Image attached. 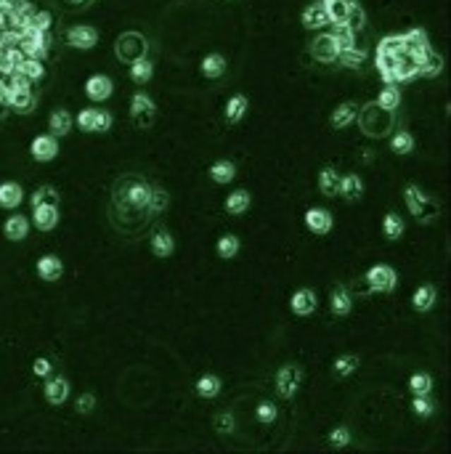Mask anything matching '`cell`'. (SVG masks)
<instances>
[{"label":"cell","instance_id":"obj_46","mask_svg":"<svg viewBox=\"0 0 451 454\" xmlns=\"http://www.w3.org/2000/svg\"><path fill=\"white\" fill-rule=\"evenodd\" d=\"M409 390L414 393V396H430V390H433V377L428 372H417V375L409 377Z\"/></svg>","mask_w":451,"mask_h":454},{"label":"cell","instance_id":"obj_50","mask_svg":"<svg viewBox=\"0 0 451 454\" xmlns=\"http://www.w3.org/2000/svg\"><path fill=\"white\" fill-rule=\"evenodd\" d=\"M351 441H353V433L351 428H345V425H340V428H335V431L330 433V443L335 449H342V446H348Z\"/></svg>","mask_w":451,"mask_h":454},{"label":"cell","instance_id":"obj_38","mask_svg":"<svg viewBox=\"0 0 451 454\" xmlns=\"http://www.w3.org/2000/svg\"><path fill=\"white\" fill-rule=\"evenodd\" d=\"M340 27L351 30L353 35H359L363 27H366V13H363V8L359 3H351V8H348V13H345V19H342Z\"/></svg>","mask_w":451,"mask_h":454},{"label":"cell","instance_id":"obj_7","mask_svg":"<svg viewBox=\"0 0 451 454\" xmlns=\"http://www.w3.org/2000/svg\"><path fill=\"white\" fill-rule=\"evenodd\" d=\"M363 282H366L369 292H383V295H387V292H393V289L398 287V274H396V268L393 266H387V263H377V266H372L369 271H366Z\"/></svg>","mask_w":451,"mask_h":454},{"label":"cell","instance_id":"obj_2","mask_svg":"<svg viewBox=\"0 0 451 454\" xmlns=\"http://www.w3.org/2000/svg\"><path fill=\"white\" fill-rule=\"evenodd\" d=\"M374 67L385 83H409L419 75V61L409 54L404 35H387L377 43L374 51Z\"/></svg>","mask_w":451,"mask_h":454},{"label":"cell","instance_id":"obj_28","mask_svg":"<svg viewBox=\"0 0 451 454\" xmlns=\"http://www.w3.org/2000/svg\"><path fill=\"white\" fill-rule=\"evenodd\" d=\"M435 300H438V289H435V285H422V287L414 289L411 306H414L417 313H428V311L435 306Z\"/></svg>","mask_w":451,"mask_h":454},{"label":"cell","instance_id":"obj_3","mask_svg":"<svg viewBox=\"0 0 451 454\" xmlns=\"http://www.w3.org/2000/svg\"><path fill=\"white\" fill-rule=\"evenodd\" d=\"M404 202H407L409 213H411L419 223H430L433 218H438L440 213L438 202L430 200L428 194L419 186H414V184H407V186H404Z\"/></svg>","mask_w":451,"mask_h":454},{"label":"cell","instance_id":"obj_32","mask_svg":"<svg viewBox=\"0 0 451 454\" xmlns=\"http://www.w3.org/2000/svg\"><path fill=\"white\" fill-rule=\"evenodd\" d=\"M377 107L385 112H396L401 107V88L396 83H385V88L380 90V96H377Z\"/></svg>","mask_w":451,"mask_h":454},{"label":"cell","instance_id":"obj_34","mask_svg":"<svg viewBox=\"0 0 451 454\" xmlns=\"http://www.w3.org/2000/svg\"><path fill=\"white\" fill-rule=\"evenodd\" d=\"M247 109H250V101H247V96H242V93L231 96V99L226 101V122L236 125V122H239L244 114H247Z\"/></svg>","mask_w":451,"mask_h":454},{"label":"cell","instance_id":"obj_48","mask_svg":"<svg viewBox=\"0 0 451 454\" xmlns=\"http://www.w3.org/2000/svg\"><path fill=\"white\" fill-rule=\"evenodd\" d=\"M411 410H414V414L417 417H430L433 412H435V404H433V399L430 396H414V401H411Z\"/></svg>","mask_w":451,"mask_h":454},{"label":"cell","instance_id":"obj_51","mask_svg":"<svg viewBox=\"0 0 451 454\" xmlns=\"http://www.w3.org/2000/svg\"><path fill=\"white\" fill-rule=\"evenodd\" d=\"M40 202H54V205H59V191H56L54 186H40V189H35V194H32V205H40Z\"/></svg>","mask_w":451,"mask_h":454},{"label":"cell","instance_id":"obj_16","mask_svg":"<svg viewBox=\"0 0 451 454\" xmlns=\"http://www.w3.org/2000/svg\"><path fill=\"white\" fill-rule=\"evenodd\" d=\"M43 393H45V401H48L51 407H61V404L69 399V380L61 375H56V377L51 375L45 380Z\"/></svg>","mask_w":451,"mask_h":454},{"label":"cell","instance_id":"obj_18","mask_svg":"<svg viewBox=\"0 0 451 454\" xmlns=\"http://www.w3.org/2000/svg\"><path fill=\"white\" fill-rule=\"evenodd\" d=\"M6 107L19 112V114H30L37 107V96H35L32 88H16L6 96Z\"/></svg>","mask_w":451,"mask_h":454},{"label":"cell","instance_id":"obj_31","mask_svg":"<svg viewBox=\"0 0 451 454\" xmlns=\"http://www.w3.org/2000/svg\"><path fill=\"white\" fill-rule=\"evenodd\" d=\"M337 186H340V173L335 167H321L319 170V191L324 197H337Z\"/></svg>","mask_w":451,"mask_h":454},{"label":"cell","instance_id":"obj_9","mask_svg":"<svg viewBox=\"0 0 451 454\" xmlns=\"http://www.w3.org/2000/svg\"><path fill=\"white\" fill-rule=\"evenodd\" d=\"M337 54H340V48H337L335 32H321L313 37L311 56H313L316 61H321V64H335V61H337Z\"/></svg>","mask_w":451,"mask_h":454},{"label":"cell","instance_id":"obj_52","mask_svg":"<svg viewBox=\"0 0 451 454\" xmlns=\"http://www.w3.org/2000/svg\"><path fill=\"white\" fill-rule=\"evenodd\" d=\"M212 425H215V431L223 433V436H231V433H234L231 412H218V414H215V420H212Z\"/></svg>","mask_w":451,"mask_h":454},{"label":"cell","instance_id":"obj_26","mask_svg":"<svg viewBox=\"0 0 451 454\" xmlns=\"http://www.w3.org/2000/svg\"><path fill=\"white\" fill-rule=\"evenodd\" d=\"M337 194L342 200L348 202H359L363 197V181L356 173H348V176H340V186H337Z\"/></svg>","mask_w":451,"mask_h":454},{"label":"cell","instance_id":"obj_45","mask_svg":"<svg viewBox=\"0 0 451 454\" xmlns=\"http://www.w3.org/2000/svg\"><path fill=\"white\" fill-rule=\"evenodd\" d=\"M324 8H327V16H330V24H342L345 19V13L351 8V3L348 0H324Z\"/></svg>","mask_w":451,"mask_h":454},{"label":"cell","instance_id":"obj_49","mask_svg":"<svg viewBox=\"0 0 451 454\" xmlns=\"http://www.w3.org/2000/svg\"><path fill=\"white\" fill-rule=\"evenodd\" d=\"M276 404L274 401H260L258 404V410H255V417H258V422H263V425H268V422L276 420Z\"/></svg>","mask_w":451,"mask_h":454},{"label":"cell","instance_id":"obj_39","mask_svg":"<svg viewBox=\"0 0 451 454\" xmlns=\"http://www.w3.org/2000/svg\"><path fill=\"white\" fill-rule=\"evenodd\" d=\"M220 390H223V380L218 375H202L197 380V396L202 399H215Z\"/></svg>","mask_w":451,"mask_h":454},{"label":"cell","instance_id":"obj_19","mask_svg":"<svg viewBox=\"0 0 451 454\" xmlns=\"http://www.w3.org/2000/svg\"><path fill=\"white\" fill-rule=\"evenodd\" d=\"M37 277L43 279V282H59V279L64 277V263H61V258L59 255H40L37 258Z\"/></svg>","mask_w":451,"mask_h":454},{"label":"cell","instance_id":"obj_20","mask_svg":"<svg viewBox=\"0 0 451 454\" xmlns=\"http://www.w3.org/2000/svg\"><path fill=\"white\" fill-rule=\"evenodd\" d=\"M319 306V300H316V292L308 287L297 289L295 295L289 298V311L295 313V316H311L313 311Z\"/></svg>","mask_w":451,"mask_h":454},{"label":"cell","instance_id":"obj_30","mask_svg":"<svg viewBox=\"0 0 451 454\" xmlns=\"http://www.w3.org/2000/svg\"><path fill=\"white\" fill-rule=\"evenodd\" d=\"M199 69H202V75L208 80H218L226 75V59L220 54H208L205 59H202V64H199Z\"/></svg>","mask_w":451,"mask_h":454},{"label":"cell","instance_id":"obj_41","mask_svg":"<svg viewBox=\"0 0 451 454\" xmlns=\"http://www.w3.org/2000/svg\"><path fill=\"white\" fill-rule=\"evenodd\" d=\"M22 78H27L30 83H37V80H43L45 78V64L40 61V59H27L24 56L22 59V64H19V69H16Z\"/></svg>","mask_w":451,"mask_h":454},{"label":"cell","instance_id":"obj_37","mask_svg":"<svg viewBox=\"0 0 451 454\" xmlns=\"http://www.w3.org/2000/svg\"><path fill=\"white\" fill-rule=\"evenodd\" d=\"M337 64H342V67H348V69H361L363 64H366V51L359 48V45H351V48L340 51Z\"/></svg>","mask_w":451,"mask_h":454},{"label":"cell","instance_id":"obj_40","mask_svg":"<svg viewBox=\"0 0 451 454\" xmlns=\"http://www.w3.org/2000/svg\"><path fill=\"white\" fill-rule=\"evenodd\" d=\"M404 218L398 215V213H385V218H383V234H385V239H390V242H396V239H401L404 237Z\"/></svg>","mask_w":451,"mask_h":454},{"label":"cell","instance_id":"obj_10","mask_svg":"<svg viewBox=\"0 0 451 454\" xmlns=\"http://www.w3.org/2000/svg\"><path fill=\"white\" fill-rule=\"evenodd\" d=\"M157 107L155 101L149 99L146 93H133L131 99V120L138 125V128H149L155 122Z\"/></svg>","mask_w":451,"mask_h":454},{"label":"cell","instance_id":"obj_55","mask_svg":"<svg viewBox=\"0 0 451 454\" xmlns=\"http://www.w3.org/2000/svg\"><path fill=\"white\" fill-rule=\"evenodd\" d=\"M83 3H88V0H69V6H83Z\"/></svg>","mask_w":451,"mask_h":454},{"label":"cell","instance_id":"obj_33","mask_svg":"<svg viewBox=\"0 0 451 454\" xmlns=\"http://www.w3.org/2000/svg\"><path fill=\"white\" fill-rule=\"evenodd\" d=\"M210 178L215 184H220V186H226V184H231L234 178H236V165L229 162V160H218V162L210 165Z\"/></svg>","mask_w":451,"mask_h":454},{"label":"cell","instance_id":"obj_22","mask_svg":"<svg viewBox=\"0 0 451 454\" xmlns=\"http://www.w3.org/2000/svg\"><path fill=\"white\" fill-rule=\"evenodd\" d=\"M24 202V189L16 181H3L0 184V208L3 210H16Z\"/></svg>","mask_w":451,"mask_h":454},{"label":"cell","instance_id":"obj_24","mask_svg":"<svg viewBox=\"0 0 451 454\" xmlns=\"http://www.w3.org/2000/svg\"><path fill=\"white\" fill-rule=\"evenodd\" d=\"M72 125H75V117H72V112L54 109V112H51V117H48V133L56 136V138H61V136H69Z\"/></svg>","mask_w":451,"mask_h":454},{"label":"cell","instance_id":"obj_23","mask_svg":"<svg viewBox=\"0 0 451 454\" xmlns=\"http://www.w3.org/2000/svg\"><path fill=\"white\" fill-rule=\"evenodd\" d=\"M359 109H361V107H359L356 101H342L340 107H337V109L330 114V125L335 128V131H342V128H348V125L356 120Z\"/></svg>","mask_w":451,"mask_h":454},{"label":"cell","instance_id":"obj_36","mask_svg":"<svg viewBox=\"0 0 451 454\" xmlns=\"http://www.w3.org/2000/svg\"><path fill=\"white\" fill-rule=\"evenodd\" d=\"M152 78H155V64H152L146 56H143V59H136L131 64V80L136 85H146Z\"/></svg>","mask_w":451,"mask_h":454},{"label":"cell","instance_id":"obj_1","mask_svg":"<svg viewBox=\"0 0 451 454\" xmlns=\"http://www.w3.org/2000/svg\"><path fill=\"white\" fill-rule=\"evenodd\" d=\"M149 189H152V184H146V178L136 176V173L117 178V184L112 186L109 202V218L114 229H120L122 234H136L146 226L149 215H152Z\"/></svg>","mask_w":451,"mask_h":454},{"label":"cell","instance_id":"obj_21","mask_svg":"<svg viewBox=\"0 0 451 454\" xmlns=\"http://www.w3.org/2000/svg\"><path fill=\"white\" fill-rule=\"evenodd\" d=\"M300 22L306 30H321V27H330V16H327V8H324V0H316L311 3L308 8L303 11Z\"/></svg>","mask_w":451,"mask_h":454},{"label":"cell","instance_id":"obj_47","mask_svg":"<svg viewBox=\"0 0 451 454\" xmlns=\"http://www.w3.org/2000/svg\"><path fill=\"white\" fill-rule=\"evenodd\" d=\"M390 149H393L396 155H411V152H414V136L407 133V131H398V133H393V138H390Z\"/></svg>","mask_w":451,"mask_h":454},{"label":"cell","instance_id":"obj_11","mask_svg":"<svg viewBox=\"0 0 451 454\" xmlns=\"http://www.w3.org/2000/svg\"><path fill=\"white\" fill-rule=\"evenodd\" d=\"M59 205L54 202H40V205H32V221L37 232H54L59 226Z\"/></svg>","mask_w":451,"mask_h":454},{"label":"cell","instance_id":"obj_25","mask_svg":"<svg viewBox=\"0 0 451 454\" xmlns=\"http://www.w3.org/2000/svg\"><path fill=\"white\" fill-rule=\"evenodd\" d=\"M330 311L335 316H348L353 311V295L348 292L345 285H337V287L332 289L330 295Z\"/></svg>","mask_w":451,"mask_h":454},{"label":"cell","instance_id":"obj_56","mask_svg":"<svg viewBox=\"0 0 451 454\" xmlns=\"http://www.w3.org/2000/svg\"><path fill=\"white\" fill-rule=\"evenodd\" d=\"M348 3H359V0H348Z\"/></svg>","mask_w":451,"mask_h":454},{"label":"cell","instance_id":"obj_8","mask_svg":"<svg viewBox=\"0 0 451 454\" xmlns=\"http://www.w3.org/2000/svg\"><path fill=\"white\" fill-rule=\"evenodd\" d=\"M303 383V369L295 364H284L276 372V390L282 399H292L297 393V388Z\"/></svg>","mask_w":451,"mask_h":454},{"label":"cell","instance_id":"obj_17","mask_svg":"<svg viewBox=\"0 0 451 454\" xmlns=\"http://www.w3.org/2000/svg\"><path fill=\"white\" fill-rule=\"evenodd\" d=\"M30 226H32V223H30L27 215L13 213V215H8L6 223H3V237H6L8 242H24L27 234H30Z\"/></svg>","mask_w":451,"mask_h":454},{"label":"cell","instance_id":"obj_42","mask_svg":"<svg viewBox=\"0 0 451 454\" xmlns=\"http://www.w3.org/2000/svg\"><path fill=\"white\" fill-rule=\"evenodd\" d=\"M239 247H242V242H239V237H236V234H223V237L218 239V244H215V250H218V255L223 258V261L236 258V255H239Z\"/></svg>","mask_w":451,"mask_h":454},{"label":"cell","instance_id":"obj_54","mask_svg":"<svg viewBox=\"0 0 451 454\" xmlns=\"http://www.w3.org/2000/svg\"><path fill=\"white\" fill-rule=\"evenodd\" d=\"M51 372H54V364H51L45 356H40V359H35L32 362V375L35 377H51Z\"/></svg>","mask_w":451,"mask_h":454},{"label":"cell","instance_id":"obj_4","mask_svg":"<svg viewBox=\"0 0 451 454\" xmlns=\"http://www.w3.org/2000/svg\"><path fill=\"white\" fill-rule=\"evenodd\" d=\"M146 51H149V43L141 32H122L114 43V54L122 64H133L136 59H143Z\"/></svg>","mask_w":451,"mask_h":454},{"label":"cell","instance_id":"obj_27","mask_svg":"<svg viewBox=\"0 0 451 454\" xmlns=\"http://www.w3.org/2000/svg\"><path fill=\"white\" fill-rule=\"evenodd\" d=\"M149 244H152V253H155L157 258H170V255L176 253V239H173V234L167 232V229H157V232L152 234Z\"/></svg>","mask_w":451,"mask_h":454},{"label":"cell","instance_id":"obj_14","mask_svg":"<svg viewBox=\"0 0 451 454\" xmlns=\"http://www.w3.org/2000/svg\"><path fill=\"white\" fill-rule=\"evenodd\" d=\"M112 93H114V83H112V78H107V75H93V78L85 80V96H88L93 104L109 101Z\"/></svg>","mask_w":451,"mask_h":454},{"label":"cell","instance_id":"obj_35","mask_svg":"<svg viewBox=\"0 0 451 454\" xmlns=\"http://www.w3.org/2000/svg\"><path fill=\"white\" fill-rule=\"evenodd\" d=\"M443 64H446V61H443V56H440L438 51H433V48H430L428 56L419 61V75H422V78H438L440 72H443Z\"/></svg>","mask_w":451,"mask_h":454},{"label":"cell","instance_id":"obj_44","mask_svg":"<svg viewBox=\"0 0 451 454\" xmlns=\"http://www.w3.org/2000/svg\"><path fill=\"white\" fill-rule=\"evenodd\" d=\"M359 364H361V362H359V356L356 354H342L335 359V366H332V369H335V375L337 377H351L353 372L359 369Z\"/></svg>","mask_w":451,"mask_h":454},{"label":"cell","instance_id":"obj_13","mask_svg":"<svg viewBox=\"0 0 451 454\" xmlns=\"http://www.w3.org/2000/svg\"><path fill=\"white\" fill-rule=\"evenodd\" d=\"M30 155H32V160H37V162H51V160L59 157V138L51 133L35 136L32 144H30Z\"/></svg>","mask_w":451,"mask_h":454},{"label":"cell","instance_id":"obj_53","mask_svg":"<svg viewBox=\"0 0 451 454\" xmlns=\"http://www.w3.org/2000/svg\"><path fill=\"white\" fill-rule=\"evenodd\" d=\"M75 410H78L80 414H90V412L96 410V396H93L90 390H85V393H80L78 401H75Z\"/></svg>","mask_w":451,"mask_h":454},{"label":"cell","instance_id":"obj_6","mask_svg":"<svg viewBox=\"0 0 451 454\" xmlns=\"http://www.w3.org/2000/svg\"><path fill=\"white\" fill-rule=\"evenodd\" d=\"M112 125H114V117L107 109L88 107V109L78 112V128L83 133H109Z\"/></svg>","mask_w":451,"mask_h":454},{"label":"cell","instance_id":"obj_12","mask_svg":"<svg viewBox=\"0 0 451 454\" xmlns=\"http://www.w3.org/2000/svg\"><path fill=\"white\" fill-rule=\"evenodd\" d=\"M99 43V32L88 27V24H78V27H69L66 30V45L69 48H78V51H90Z\"/></svg>","mask_w":451,"mask_h":454},{"label":"cell","instance_id":"obj_5","mask_svg":"<svg viewBox=\"0 0 451 454\" xmlns=\"http://www.w3.org/2000/svg\"><path fill=\"white\" fill-rule=\"evenodd\" d=\"M356 120L361 122V131L366 128V125H372L374 128H369V133L366 136H387L390 133V128H393V117H390V112L380 109L377 104H366L363 109H359V114H356Z\"/></svg>","mask_w":451,"mask_h":454},{"label":"cell","instance_id":"obj_15","mask_svg":"<svg viewBox=\"0 0 451 454\" xmlns=\"http://www.w3.org/2000/svg\"><path fill=\"white\" fill-rule=\"evenodd\" d=\"M303 221L308 226V232L319 234V237L330 234L332 226H335V218H332V213L327 208H308L306 215H303Z\"/></svg>","mask_w":451,"mask_h":454},{"label":"cell","instance_id":"obj_43","mask_svg":"<svg viewBox=\"0 0 451 454\" xmlns=\"http://www.w3.org/2000/svg\"><path fill=\"white\" fill-rule=\"evenodd\" d=\"M167 205H170V194H167L162 186H152L149 189V210L152 215H160V213L167 210Z\"/></svg>","mask_w":451,"mask_h":454},{"label":"cell","instance_id":"obj_29","mask_svg":"<svg viewBox=\"0 0 451 454\" xmlns=\"http://www.w3.org/2000/svg\"><path fill=\"white\" fill-rule=\"evenodd\" d=\"M250 205H253V197H250L247 189H234L226 197V213L229 215H242V213L250 210Z\"/></svg>","mask_w":451,"mask_h":454}]
</instances>
